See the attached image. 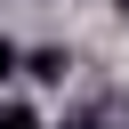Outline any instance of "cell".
<instances>
[{
    "instance_id": "277c9868",
    "label": "cell",
    "mask_w": 129,
    "mask_h": 129,
    "mask_svg": "<svg viewBox=\"0 0 129 129\" xmlns=\"http://www.w3.org/2000/svg\"><path fill=\"white\" fill-rule=\"evenodd\" d=\"M113 8H121V16H129V0H113Z\"/></svg>"
},
{
    "instance_id": "5b68a950",
    "label": "cell",
    "mask_w": 129,
    "mask_h": 129,
    "mask_svg": "<svg viewBox=\"0 0 129 129\" xmlns=\"http://www.w3.org/2000/svg\"><path fill=\"white\" fill-rule=\"evenodd\" d=\"M73 129H97V121H73Z\"/></svg>"
},
{
    "instance_id": "7a4b0ae2",
    "label": "cell",
    "mask_w": 129,
    "mask_h": 129,
    "mask_svg": "<svg viewBox=\"0 0 129 129\" xmlns=\"http://www.w3.org/2000/svg\"><path fill=\"white\" fill-rule=\"evenodd\" d=\"M0 129H48V121H40L32 105H0Z\"/></svg>"
},
{
    "instance_id": "6da1fadb",
    "label": "cell",
    "mask_w": 129,
    "mask_h": 129,
    "mask_svg": "<svg viewBox=\"0 0 129 129\" xmlns=\"http://www.w3.org/2000/svg\"><path fill=\"white\" fill-rule=\"evenodd\" d=\"M24 73H32V81H48V89H56V81H64V73H73V56H64V48H32V56H24Z\"/></svg>"
},
{
    "instance_id": "3957f363",
    "label": "cell",
    "mask_w": 129,
    "mask_h": 129,
    "mask_svg": "<svg viewBox=\"0 0 129 129\" xmlns=\"http://www.w3.org/2000/svg\"><path fill=\"white\" fill-rule=\"evenodd\" d=\"M16 64H24V56H16V40H8V32H0V81H8V73H16Z\"/></svg>"
}]
</instances>
